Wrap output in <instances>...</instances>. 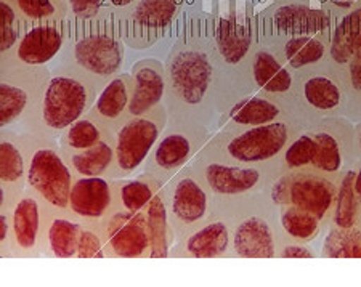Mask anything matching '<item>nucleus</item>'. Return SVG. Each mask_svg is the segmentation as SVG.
Listing matches in <instances>:
<instances>
[{
  "mask_svg": "<svg viewBox=\"0 0 361 287\" xmlns=\"http://www.w3.org/2000/svg\"><path fill=\"white\" fill-rule=\"evenodd\" d=\"M169 119L207 126L219 119L214 15L186 16L166 58Z\"/></svg>",
  "mask_w": 361,
  "mask_h": 287,
  "instance_id": "1",
  "label": "nucleus"
},
{
  "mask_svg": "<svg viewBox=\"0 0 361 287\" xmlns=\"http://www.w3.org/2000/svg\"><path fill=\"white\" fill-rule=\"evenodd\" d=\"M119 15L104 8L93 18L69 16V29L58 66L71 69L89 80L98 92L122 73L126 60Z\"/></svg>",
  "mask_w": 361,
  "mask_h": 287,
  "instance_id": "2",
  "label": "nucleus"
},
{
  "mask_svg": "<svg viewBox=\"0 0 361 287\" xmlns=\"http://www.w3.org/2000/svg\"><path fill=\"white\" fill-rule=\"evenodd\" d=\"M214 40L220 116L238 99L257 92L252 82V58L259 44L255 15L247 10L214 15Z\"/></svg>",
  "mask_w": 361,
  "mask_h": 287,
  "instance_id": "3",
  "label": "nucleus"
},
{
  "mask_svg": "<svg viewBox=\"0 0 361 287\" xmlns=\"http://www.w3.org/2000/svg\"><path fill=\"white\" fill-rule=\"evenodd\" d=\"M214 210L225 215L231 225L230 257L276 259L283 234L269 190L241 197H219Z\"/></svg>",
  "mask_w": 361,
  "mask_h": 287,
  "instance_id": "4",
  "label": "nucleus"
},
{
  "mask_svg": "<svg viewBox=\"0 0 361 287\" xmlns=\"http://www.w3.org/2000/svg\"><path fill=\"white\" fill-rule=\"evenodd\" d=\"M98 93L89 80L71 69L58 66L51 73L36 109L20 124L21 132L58 138L69 126L89 113Z\"/></svg>",
  "mask_w": 361,
  "mask_h": 287,
  "instance_id": "5",
  "label": "nucleus"
},
{
  "mask_svg": "<svg viewBox=\"0 0 361 287\" xmlns=\"http://www.w3.org/2000/svg\"><path fill=\"white\" fill-rule=\"evenodd\" d=\"M304 127L297 121H278L240 130H219L200 154L247 166L273 164Z\"/></svg>",
  "mask_w": 361,
  "mask_h": 287,
  "instance_id": "6",
  "label": "nucleus"
},
{
  "mask_svg": "<svg viewBox=\"0 0 361 287\" xmlns=\"http://www.w3.org/2000/svg\"><path fill=\"white\" fill-rule=\"evenodd\" d=\"M21 140L26 151V188L49 207L68 210L75 177L58 140L29 132H21Z\"/></svg>",
  "mask_w": 361,
  "mask_h": 287,
  "instance_id": "7",
  "label": "nucleus"
},
{
  "mask_svg": "<svg viewBox=\"0 0 361 287\" xmlns=\"http://www.w3.org/2000/svg\"><path fill=\"white\" fill-rule=\"evenodd\" d=\"M211 138L209 127L200 122L169 119L164 132L143 164V172L166 185L196 159Z\"/></svg>",
  "mask_w": 361,
  "mask_h": 287,
  "instance_id": "8",
  "label": "nucleus"
},
{
  "mask_svg": "<svg viewBox=\"0 0 361 287\" xmlns=\"http://www.w3.org/2000/svg\"><path fill=\"white\" fill-rule=\"evenodd\" d=\"M215 199L241 197L267 191L283 173L281 162L247 166L197 154L191 162Z\"/></svg>",
  "mask_w": 361,
  "mask_h": 287,
  "instance_id": "9",
  "label": "nucleus"
},
{
  "mask_svg": "<svg viewBox=\"0 0 361 287\" xmlns=\"http://www.w3.org/2000/svg\"><path fill=\"white\" fill-rule=\"evenodd\" d=\"M294 108L305 127L323 119L347 117L345 89L328 63L297 74Z\"/></svg>",
  "mask_w": 361,
  "mask_h": 287,
  "instance_id": "10",
  "label": "nucleus"
},
{
  "mask_svg": "<svg viewBox=\"0 0 361 287\" xmlns=\"http://www.w3.org/2000/svg\"><path fill=\"white\" fill-rule=\"evenodd\" d=\"M166 201L177 243L206 224L215 209L214 195L193 164L182 169L166 183Z\"/></svg>",
  "mask_w": 361,
  "mask_h": 287,
  "instance_id": "11",
  "label": "nucleus"
},
{
  "mask_svg": "<svg viewBox=\"0 0 361 287\" xmlns=\"http://www.w3.org/2000/svg\"><path fill=\"white\" fill-rule=\"evenodd\" d=\"M50 78L47 66L0 64V128L20 126L36 109Z\"/></svg>",
  "mask_w": 361,
  "mask_h": 287,
  "instance_id": "12",
  "label": "nucleus"
},
{
  "mask_svg": "<svg viewBox=\"0 0 361 287\" xmlns=\"http://www.w3.org/2000/svg\"><path fill=\"white\" fill-rule=\"evenodd\" d=\"M336 20L324 8L307 0H273L255 15L259 40L326 34L333 31Z\"/></svg>",
  "mask_w": 361,
  "mask_h": 287,
  "instance_id": "13",
  "label": "nucleus"
},
{
  "mask_svg": "<svg viewBox=\"0 0 361 287\" xmlns=\"http://www.w3.org/2000/svg\"><path fill=\"white\" fill-rule=\"evenodd\" d=\"M169 122L166 104L162 103L149 113L130 117L116 132V162L113 178H130L147 162L156 142Z\"/></svg>",
  "mask_w": 361,
  "mask_h": 287,
  "instance_id": "14",
  "label": "nucleus"
},
{
  "mask_svg": "<svg viewBox=\"0 0 361 287\" xmlns=\"http://www.w3.org/2000/svg\"><path fill=\"white\" fill-rule=\"evenodd\" d=\"M337 181L312 171L283 172L269 188L276 207L294 206L305 209L329 225L333 214Z\"/></svg>",
  "mask_w": 361,
  "mask_h": 287,
  "instance_id": "15",
  "label": "nucleus"
},
{
  "mask_svg": "<svg viewBox=\"0 0 361 287\" xmlns=\"http://www.w3.org/2000/svg\"><path fill=\"white\" fill-rule=\"evenodd\" d=\"M188 0H138L119 15L122 37L132 50H147L176 26Z\"/></svg>",
  "mask_w": 361,
  "mask_h": 287,
  "instance_id": "16",
  "label": "nucleus"
},
{
  "mask_svg": "<svg viewBox=\"0 0 361 287\" xmlns=\"http://www.w3.org/2000/svg\"><path fill=\"white\" fill-rule=\"evenodd\" d=\"M310 127L317 140V153L308 171L339 181L342 173L358 159L353 126L347 117H336L323 119Z\"/></svg>",
  "mask_w": 361,
  "mask_h": 287,
  "instance_id": "17",
  "label": "nucleus"
},
{
  "mask_svg": "<svg viewBox=\"0 0 361 287\" xmlns=\"http://www.w3.org/2000/svg\"><path fill=\"white\" fill-rule=\"evenodd\" d=\"M108 259H149V236L145 212L116 209L102 220Z\"/></svg>",
  "mask_w": 361,
  "mask_h": 287,
  "instance_id": "18",
  "label": "nucleus"
},
{
  "mask_svg": "<svg viewBox=\"0 0 361 287\" xmlns=\"http://www.w3.org/2000/svg\"><path fill=\"white\" fill-rule=\"evenodd\" d=\"M278 121H299L294 104L286 99L254 92L233 103L231 106L219 116V130H240L271 124ZM302 124V122H300Z\"/></svg>",
  "mask_w": 361,
  "mask_h": 287,
  "instance_id": "19",
  "label": "nucleus"
},
{
  "mask_svg": "<svg viewBox=\"0 0 361 287\" xmlns=\"http://www.w3.org/2000/svg\"><path fill=\"white\" fill-rule=\"evenodd\" d=\"M45 202L36 193H23L11 212V250L15 259H37L42 255Z\"/></svg>",
  "mask_w": 361,
  "mask_h": 287,
  "instance_id": "20",
  "label": "nucleus"
},
{
  "mask_svg": "<svg viewBox=\"0 0 361 287\" xmlns=\"http://www.w3.org/2000/svg\"><path fill=\"white\" fill-rule=\"evenodd\" d=\"M68 29L69 18L31 25L16 49L7 58H0V64L20 63L26 66H47L60 56L68 37Z\"/></svg>",
  "mask_w": 361,
  "mask_h": 287,
  "instance_id": "21",
  "label": "nucleus"
},
{
  "mask_svg": "<svg viewBox=\"0 0 361 287\" xmlns=\"http://www.w3.org/2000/svg\"><path fill=\"white\" fill-rule=\"evenodd\" d=\"M231 225L215 212L206 224L173 245L169 259H230Z\"/></svg>",
  "mask_w": 361,
  "mask_h": 287,
  "instance_id": "22",
  "label": "nucleus"
},
{
  "mask_svg": "<svg viewBox=\"0 0 361 287\" xmlns=\"http://www.w3.org/2000/svg\"><path fill=\"white\" fill-rule=\"evenodd\" d=\"M68 210L82 221L102 224V220L116 210V178H74Z\"/></svg>",
  "mask_w": 361,
  "mask_h": 287,
  "instance_id": "23",
  "label": "nucleus"
},
{
  "mask_svg": "<svg viewBox=\"0 0 361 287\" xmlns=\"http://www.w3.org/2000/svg\"><path fill=\"white\" fill-rule=\"evenodd\" d=\"M26 191V151L21 132L0 130V210H10Z\"/></svg>",
  "mask_w": 361,
  "mask_h": 287,
  "instance_id": "24",
  "label": "nucleus"
},
{
  "mask_svg": "<svg viewBox=\"0 0 361 287\" xmlns=\"http://www.w3.org/2000/svg\"><path fill=\"white\" fill-rule=\"evenodd\" d=\"M331 32L317 34V36L273 37L259 42L269 47L281 63L286 64L297 75L328 63Z\"/></svg>",
  "mask_w": 361,
  "mask_h": 287,
  "instance_id": "25",
  "label": "nucleus"
},
{
  "mask_svg": "<svg viewBox=\"0 0 361 287\" xmlns=\"http://www.w3.org/2000/svg\"><path fill=\"white\" fill-rule=\"evenodd\" d=\"M132 99L129 119L149 113L151 109L164 103L167 79L166 64L156 58H145L132 66Z\"/></svg>",
  "mask_w": 361,
  "mask_h": 287,
  "instance_id": "26",
  "label": "nucleus"
},
{
  "mask_svg": "<svg viewBox=\"0 0 361 287\" xmlns=\"http://www.w3.org/2000/svg\"><path fill=\"white\" fill-rule=\"evenodd\" d=\"M82 221L69 210L51 209L45 204L42 255L50 259H75Z\"/></svg>",
  "mask_w": 361,
  "mask_h": 287,
  "instance_id": "27",
  "label": "nucleus"
},
{
  "mask_svg": "<svg viewBox=\"0 0 361 287\" xmlns=\"http://www.w3.org/2000/svg\"><path fill=\"white\" fill-rule=\"evenodd\" d=\"M295 80V73L281 63L269 47L259 42L252 58V82L255 90L294 104Z\"/></svg>",
  "mask_w": 361,
  "mask_h": 287,
  "instance_id": "28",
  "label": "nucleus"
},
{
  "mask_svg": "<svg viewBox=\"0 0 361 287\" xmlns=\"http://www.w3.org/2000/svg\"><path fill=\"white\" fill-rule=\"evenodd\" d=\"M133 79L129 73H121L109 80L98 93L89 114L100 122L109 132H118L129 121V108L132 99Z\"/></svg>",
  "mask_w": 361,
  "mask_h": 287,
  "instance_id": "29",
  "label": "nucleus"
},
{
  "mask_svg": "<svg viewBox=\"0 0 361 287\" xmlns=\"http://www.w3.org/2000/svg\"><path fill=\"white\" fill-rule=\"evenodd\" d=\"M361 44V8L339 16L333 26L329 39L328 64L342 80L348 61Z\"/></svg>",
  "mask_w": 361,
  "mask_h": 287,
  "instance_id": "30",
  "label": "nucleus"
},
{
  "mask_svg": "<svg viewBox=\"0 0 361 287\" xmlns=\"http://www.w3.org/2000/svg\"><path fill=\"white\" fill-rule=\"evenodd\" d=\"M63 153V151H61ZM75 178L108 177L113 178L116 162V133H108L100 143L89 149L63 153Z\"/></svg>",
  "mask_w": 361,
  "mask_h": 287,
  "instance_id": "31",
  "label": "nucleus"
},
{
  "mask_svg": "<svg viewBox=\"0 0 361 287\" xmlns=\"http://www.w3.org/2000/svg\"><path fill=\"white\" fill-rule=\"evenodd\" d=\"M149 236V259H169L171 250L176 245V231H173L171 216H169L166 201V185L153 197L149 206L145 209Z\"/></svg>",
  "mask_w": 361,
  "mask_h": 287,
  "instance_id": "32",
  "label": "nucleus"
},
{
  "mask_svg": "<svg viewBox=\"0 0 361 287\" xmlns=\"http://www.w3.org/2000/svg\"><path fill=\"white\" fill-rule=\"evenodd\" d=\"M161 181L143 172L135 178L116 180V209L129 212H145L153 197L162 190Z\"/></svg>",
  "mask_w": 361,
  "mask_h": 287,
  "instance_id": "33",
  "label": "nucleus"
},
{
  "mask_svg": "<svg viewBox=\"0 0 361 287\" xmlns=\"http://www.w3.org/2000/svg\"><path fill=\"white\" fill-rule=\"evenodd\" d=\"M353 180L355 164L348 167L337 181L334 207L328 228L333 226L347 230V228L361 226V204L353 188Z\"/></svg>",
  "mask_w": 361,
  "mask_h": 287,
  "instance_id": "34",
  "label": "nucleus"
},
{
  "mask_svg": "<svg viewBox=\"0 0 361 287\" xmlns=\"http://www.w3.org/2000/svg\"><path fill=\"white\" fill-rule=\"evenodd\" d=\"M278 224L284 238L300 243L315 241L324 228H328L315 214L294 206L278 207Z\"/></svg>",
  "mask_w": 361,
  "mask_h": 287,
  "instance_id": "35",
  "label": "nucleus"
},
{
  "mask_svg": "<svg viewBox=\"0 0 361 287\" xmlns=\"http://www.w3.org/2000/svg\"><path fill=\"white\" fill-rule=\"evenodd\" d=\"M108 133L111 132L106 130L95 117L87 113L69 126L56 140L63 153H75V151L89 149L100 143Z\"/></svg>",
  "mask_w": 361,
  "mask_h": 287,
  "instance_id": "36",
  "label": "nucleus"
},
{
  "mask_svg": "<svg viewBox=\"0 0 361 287\" xmlns=\"http://www.w3.org/2000/svg\"><path fill=\"white\" fill-rule=\"evenodd\" d=\"M317 153V140L312 132V127L307 126L295 135L283 151L279 162L283 172L293 171H308L312 166L313 157Z\"/></svg>",
  "mask_w": 361,
  "mask_h": 287,
  "instance_id": "37",
  "label": "nucleus"
},
{
  "mask_svg": "<svg viewBox=\"0 0 361 287\" xmlns=\"http://www.w3.org/2000/svg\"><path fill=\"white\" fill-rule=\"evenodd\" d=\"M322 257L324 259H361V226L347 228H328Z\"/></svg>",
  "mask_w": 361,
  "mask_h": 287,
  "instance_id": "38",
  "label": "nucleus"
},
{
  "mask_svg": "<svg viewBox=\"0 0 361 287\" xmlns=\"http://www.w3.org/2000/svg\"><path fill=\"white\" fill-rule=\"evenodd\" d=\"M29 26L10 0H0V58H7L16 49Z\"/></svg>",
  "mask_w": 361,
  "mask_h": 287,
  "instance_id": "39",
  "label": "nucleus"
},
{
  "mask_svg": "<svg viewBox=\"0 0 361 287\" xmlns=\"http://www.w3.org/2000/svg\"><path fill=\"white\" fill-rule=\"evenodd\" d=\"M10 2L29 25L68 20L71 16L68 0H10Z\"/></svg>",
  "mask_w": 361,
  "mask_h": 287,
  "instance_id": "40",
  "label": "nucleus"
},
{
  "mask_svg": "<svg viewBox=\"0 0 361 287\" xmlns=\"http://www.w3.org/2000/svg\"><path fill=\"white\" fill-rule=\"evenodd\" d=\"M75 259H108L100 224H97V221H82Z\"/></svg>",
  "mask_w": 361,
  "mask_h": 287,
  "instance_id": "41",
  "label": "nucleus"
},
{
  "mask_svg": "<svg viewBox=\"0 0 361 287\" xmlns=\"http://www.w3.org/2000/svg\"><path fill=\"white\" fill-rule=\"evenodd\" d=\"M318 254L308 243L294 241V239L281 238L276 259H317Z\"/></svg>",
  "mask_w": 361,
  "mask_h": 287,
  "instance_id": "42",
  "label": "nucleus"
},
{
  "mask_svg": "<svg viewBox=\"0 0 361 287\" xmlns=\"http://www.w3.org/2000/svg\"><path fill=\"white\" fill-rule=\"evenodd\" d=\"M73 18H93L104 11V0H68Z\"/></svg>",
  "mask_w": 361,
  "mask_h": 287,
  "instance_id": "43",
  "label": "nucleus"
},
{
  "mask_svg": "<svg viewBox=\"0 0 361 287\" xmlns=\"http://www.w3.org/2000/svg\"><path fill=\"white\" fill-rule=\"evenodd\" d=\"M0 257L15 259L11 250V212L0 210Z\"/></svg>",
  "mask_w": 361,
  "mask_h": 287,
  "instance_id": "44",
  "label": "nucleus"
},
{
  "mask_svg": "<svg viewBox=\"0 0 361 287\" xmlns=\"http://www.w3.org/2000/svg\"><path fill=\"white\" fill-rule=\"evenodd\" d=\"M315 4L336 18L361 8V0H315Z\"/></svg>",
  "mask_w": 361,
  "mask_h": 287,
  "instance_id": "45",
  "label": "nucleus"
},
{
  "mask_svg": "<svg viewBox=\"0 0 361 287\" xmlns=\"http://www.w3.org/2000/svg\"><path fill=\"white\" fill-rule=\"evenodd\" d=\"M138 2V0H104V8L113 11L116 15L124 13Z\"/></svg>",
  "mask_w": 361,
  "mask_h": 287,
  "instance_id": "46",
  "label": "nucleus"
},
{
  "mask_svg": "<svg viewBox=\"0 0 361 287\" xmlns=\"http://www.w3.org/2000/svg\"><path fill=\"white\" fill-rule=\"evenodd\" d=\"M353 188L361 204V157H358L357 162H355V180H353Z\"/></svg>",
  "mask_w": 361,
  "mask_h": 287,
  "instance_id": "47",
  "label": "nucleus"
},
{
  "mask_svg": "<svg viewBox=\"0 0 361 287\" xmlns=\"http://www.w3.org/2000/svg\"><path fill=\"white\" fill-rule=\"evenodd\" d=\"M353 138H355V148H357L358 157H361V121L353 126Z\"/></svg>",
  "mask_w": 361,
  "mask_h": 287,
  "instance_id": "48",
  "label": "nucleus"
},
{
  "mask_svg": "<svg viewBox=\"0 0 361 287\" xmlns=\"http://www.w3.org/2000/svg\"><path fill=\"white\" fill-rule=\"evenodd\" d=\"M307 2H312V4H315V0H307Z\"/></svg>",
  "mask_w": 361,
  "mask_h": 287,
  "instance_id": "49",
  "label": "nucleus"
}]
</instances>
